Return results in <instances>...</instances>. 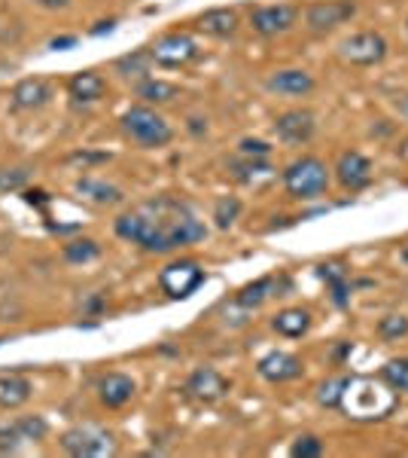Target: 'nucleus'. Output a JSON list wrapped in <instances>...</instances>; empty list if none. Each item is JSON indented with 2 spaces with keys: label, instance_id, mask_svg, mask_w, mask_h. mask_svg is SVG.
I'll return each instance as SVG.
<instances>
[{
  "label": "nucleus",
  "instance_id": "6e6552de",
  "mask_svg": "<svg viewBox=\"0 0 408 458\" xmlns=\"http://www.w3.org/2000/svg\"><path fill=\"white\" fill-rule=\"evenodd\" d=\"M204 282V269L196 260H180V263H171L165 269L159 272V284L168 297L174 300H187L192 291H198Z\"/></svg>",
  "mask_w": 408,
  "mask_h": 458
},
{
  "label": "nucleus",
  "instance_id": "9b49d317",
  "mask_svg": "<svg viewBox=\"0 0 408 458\" xmlns=\"http://www.w3.org/2000/svg\"><path fill=\"white\" fill-rule=\"evenodd\" d=\"M336 181L345 190H351V193H360V190H366L372 183V162L357 150L341 153L336 165Z\"/></svg>",
  "mask_w": 408,
  "mask_h": 458
},
{
  "label": "nucleus",
  "instance_id": "dca6fc26",
  "mask_svg": "<svg viewBox=\"0 0 408 458\" xmlns=\"http://www.w3.org/2000/svg\"><path fill=\"white\" fill-rule=\"evenodd\" d=\"M49 98H52V86L40 77L19 80V83L12 86V95H10V101L16 110H37V107L46 105Z\"/></svg>",
  "mask_w": 408,
  "mask_h": 458
},
{
  "label": "nucleus",
  "instance_id": "5701e85b",
  "mask_svg": "<svg viewBox=\"0 0 408 458\" xmlns=\"http://www.w3.org/2000/svg\"><path fill=\"white\" fill-rule=\"evenodd\" d=\"M77 193H83L86 199H92V202H98V205H120L125 199L120 187L101 181V177H83V181L77 183Z\"/></svg>",
  "mask_w": 408,
  "mask_h": 458
},
{
  "label": "nucleus",
  "instance_id": "393cba45",
  "mask_svg": "<svg viewBox=\"0 0 408 458\" xmlns=\"http://www.w3.org/2000/svg\"><path fill=\"white\" fill-rule=\"evenodd\" d=\"M229 172H232L235 181H241V183H256V177H269L271 174V165L265 159L241 157V159L229 162Z\"/></svg>",
  "mask_w": 408,
  "mask_h": 458
},
{
  "label": "nucleus",
  "instance_id": "f3484780",
  "mask_svg": "<svg viewBox=\"0 0 408 458\" xmlns=\"http://www.w3.org/2000/svg\"><path fill=\"white\" fill-rule=\"evenodd\" d=\"M241 19L235 10H229V6H217V10H207L202 13V16L196 19V28L207 37H232L235 31H238Z\"/></svg>",
  "mask_w": 408,
  "mask_h": 458
},
{
  "label": "nucleus",
  "instance_id": "412c9836",
  "mask_svg": "<svg viewBox=\"0 0 408 458\" xmlns=\"http://www.w3.org/2000/svg\"><path fill=\"white\" fill-rule=\"evenodd\" d=\"M317 276L323 278L326 284H329V291H332V302H336L338 309H345L347 302H351V282H347V272H345V266H338V263H323V266H317Z\"/></svg>",
  "mask_w": 408,
  "mask_h": 458
},
{
  "label": "nucleus",
  "instance_id": "a211bd4d",
  "mask_svg": "<svg viewBox=\"0 0 408 458\" xmlns=\"http://www.w3.org/2000/svg\"><path fill=\"white\" fill-rule=\"evenodd\" d=\"M68 92H71V98L77 101V105H95V101L107 92V83H104L101 73L79 71V73H73V77H71Z\"/></svg>",
  "mask_w": 408,
  "mask_h": 458
},
{
  "label": "nucleus",
  "instance_id": "f257e3e1",
  "mask_svg": "<svg viewBox=\"0 0 408 458\" xmlns=\"http://www.w3.org/2000/svg\"><path fill=\"white\" fill-rule=\"evenodd\" d=\"M116 235L150 254H171L177 248L196 245L207 235L204 220L183 199L155 196L135 205L113 220Z\"/></svg>",
  "mask_w": 408,
  "mask_h": 458
},
{
  "label": "nucleus",
  "instance_id": "bb28decb",
  "mask_svg": "<svg viewBox=\"0 0 408 458\" xmlns=\"http://www.w3.org/2000/svg\"><path fill=\"white\" fill-rule=\"evenodd\" d=\"M150 68H153L150 49H137V53L122 55L120 62H116V71H120L122 77H144V73H150Z\"/></svg>",
  "mask_w": 408,
  "mask_h": 458
},
{
  "label": "nucleus",
  "instance_id": "ea45409f",
  "mask_svg": "<svg viewBox=\"0 0 408 458\" xmlns=\"http://www.w3.org/2000/svg\"><path fill=\"white\" fill-rule=\"evenodd\" d=\"M37 6H43V10H62V6H68L71 0H34Z\"/></svg>",
  "mask_w": 408,
  "mask_h": 458
},
{
  "label": "nucleus",
  "instance_id": "c9c22d12",
  "mask_svg": "<svg viewBox=\"0 0 408 458\" xmlns=\"http://www.w3.org/2000/svg\"><path fill=\"white\" fill-rule=\"evenodd\" d=\"M21 443H25V437H21V431H19L16 425L0 428V455H12V453H19Z\"/></svg>",
  "mask_w": 408,
  "mask_h": 458
},
{
  "label": "nucleus",
  "instance_id": "c85d7f7f",
  "mask_svg": "<svg viewBox=\"0 0 408 458\" xmlns=\"http://www.w3.org/2000/svg\"><path fill=\"white\" fill-rule=\"evenodd\" d=\"M241 214V199L238 196H220L217 205H213V224L220 229H229L238 220Z\"/></svg>",
  "mask_w": 408,
  "mask_h": 458
},
{
  "label": "nucleus",
  "instance_id": "4468645a",
  "mask_svg": "<svg viewBox=\"0 0 408 458\" xmlns=\"http://www.w3.org/2000/svg\"><path fill=\"white\" fill-rule=\"evenodd\" d=\"M269 92L274 95H287V98H302V95L314 92V77L302 68H287V71H274L269 80H265Z\"/></svg>",
  "mask_w": 408,
  "mask_h": 458
},
{
  "label": "nucleus",
  "instance_id": "2eb2a0df",
  "mask_svg": "<svg viewBox=\"0 0 408 458\" xmlns=\"http://www.w3.org/2000/svg\"><path fill=\"white\" fill-rule=\"evenodd\" d=\"M137 394V386L131 376L125 373H107L98 379V401L110 410H120V406L131 403V397Z\"/></svg>",
  "mask_w": 408,
  "mask_h": 458
},
{
  "label": "nucleus",
  "instance_id": "473e14b6",
  "mask_svg": "<svg viewBox=\"0 0 408 458\" xmlns=\"http://www.w3.org/2000/svg\"><path fill=\"white\" fill-rule=\"evenodd\" d=\"M28 168H0V193H16L28 183Z\"/></svg>",
  "mask_w": 408,
  "mask_h": 458
},
{
  "label": "nucleus",
  "instance_id": "e433bc0d",
  "mask_svg": "<svg viewBox=\"0 0 408 458\" xmlns=\"http://www.w3.org/2000/svg\"><path fill=\"white\" fill-rule=\"evenodd\" d=\"M25 202L28 205H37V208H43V205L49 202V196L43 193V190H25Z\"/></svg>",
  "mask_w": 408,
  "mask_h": 458
},
{
  "label": "nucleus",
  "instance_id": "4c0bfd02",
  "mask_svg": "<svg viewBox=\"0 0 408 458\" xmlns=\"http://www.w3.org/2000/svg\"><path fill=\"white\" fill-rule=\"evenodd\" d=\"M110 157L107 153H77V157H73V162H107Z\"/></svg>",
  "mask_w": 408,
  "mask_h": 458
},
{
  "label": "nucleus",
  "instance_id": "cd10ccee",
  "mask_svg": "<svg viewBox=\"0 0 408 458\" xmlns=\"http://www.w3.org/2000/svg\"><path fill=\"white\" fill-rule=\"evenodd\" d=\"M101 254V245L95 239H73L64 245V260L68 263H88Z\"/></svg>",
  "mask_w": 408,
  "mask_h": 458
},
{
  "label": "nucleus",
  "instance_id": "a878e982",
  "mask_svg": "<svg viewBox=\"0 0 408 458\" xmlns=\"http://www.w3.org/2000/svg\"><path fill=\"white\" fill-rule=\"evenodd\" d=\"M351 376H332V379H326L321 388H317V401L323 406H341L347 397V391H351Z\"/></svg>",
  "mask_w": 408,
  "mask_h": 458
},
{
  "label": "nucleus",
  "instance_id": "4be33fe9",
  "mask_svg": "<svg viewBox=\"0 0 408 458\" xmlns=\"http://www.w3.org/2000/svg\"><path fill=\"white\" fill-rule=\"evenodd\" d=\"M274 330L287 339H299L311 330V312L308 309H284V312L274 315Z\"/></svg>",
  "mask_w": 408,
  "mask_h": 458
},
{
  "label": "nucleus",
  "instance_id": "7ed1b4c3",
  "mask_svg": "<svg viewBox=\"0 0 408 458\" xmlns=\"http://www.w3.org/2000/svg\"><path fill=\"white\" fill-rule=\"evenodd\" d=\"M122 131L140 147H165L174 138V129L165 116H159L150 105H135L122 114Z\"/></svg>",
  "mask_w": 408,
  "mask_h": 458
},
{
  "label": "nucleus",
  "instance_id": "c756f323",
  "mask_svg": "<svg viewBox=\"0 0 408 458\" xmlns=\"http://www.w3.org/2000/svg\"><path fill=\"white\" fill-rule=\"evenodd\" d=\"M381 379L393 391H408V358H393L381 367Z\"/></svg>",
  "mask_w": 408,
  "mask_h": 458
},
{
  "label": "nucleus",
  "instance_id": "2f4dec72",
  "mask_svg": "<svg viewBox=\"0 0 408 458\" xmlns=\"http://www.w3.org/2000/svg\"><path fill=\"white\" fill-rule=\"evenodd\" d=\"M21 431V437L25 440H43L49 434V422L43 416H19L16 422H12Z\"/></svg>",
  "mask_w": 408,
  "mask_h": 458
},
{
  "label": "nucleus",
  "instance_id": "f8f14e48",
  "mask_svg": "<svg viewBox=\"0 0 408 458\" xmlns=\"http://www.w3.org/2000/svg\"><path fill=\"white\" fill-rule=\"evenodd\" d=\"M256 370L262 379L274 382V386H280V382H293L302 376V360L296 358V354L289 352H269L259 358Z\"/></svg>",
  "mask_w": 408,
  "mask_h": 458
},
{
  "label": "nucleus",
  "instance_id": "39448f33",
  "mask_svg": "<svg viewBox=\"0 0 408 458\" xmlns=\"http://www.w3.org/2000/svg\"><path fill=\"white\" fill-rule=\"evenodd\" d=\"M387 40L378 31H357L338 43V55L345 58L347 64H357V68H372V64H381L387 58Z\"/></svg>",
  "mask_w": 408,
  "mask_h": 458
},
{
  "label": "nucleus",
  "instance_id": "20e7f679",
  "mask_svg": "<svg viewBox=\"0 0 408 458\" xmlns=\"http://www.w3.org/2000/svg\"><path fill=\"white\" fill-rule=\"evenodd\" d=\"M62 449L73 458H107L116 453V440L98 425H77L62 434Z\"/></svg>",
  "mask_w": 408,
  "mask_h": 458
},
{
  "label": "nucleus",
  "instance_id": "f03ea898",
  "mask_svg": "<svg viewBox=\"0 0 408 458\" xmlns=\"http://www.w3.org/2000/svg\"><path fill=\"white\" fill-rule=\"evenodd\" d=\"M284 187L293 199L311 202L329 190V168L317 157H299L284 168Z\"/></svg>",
  "mask_w": 408,
  "mask_h": 458
},
{
  "label": "nucleus",
  "instance_id": "1a4fd4ad",
  "mask_svg": "<svg viewBox=\"0 0 408 458\" xmlns=\"http://www.w3.org/2000/svg\"><path fill=\"white\" fill-rule=\"evenodd\" d=\"M296 19H299V10L293 4H269V6H256L250 13V28L259 37H278L287 34L296 25Z\"/></svg>",
  "mask_w": 408,
  "mask_h": 458
},
{
  "label": "nucleus",
  "instance_id": "ddd939ff",
  "mask_svg": "<svg viewBox=\"0 0 408 458\" xmlns=\"http://www.w3.org/2000/svg\"><path fill=\"white\" fill-rule=\"evenodd\" d=\"M187 391L202 403H217L229 394V382H226V376L217 373L213 367H198V370L189 376Z\"/></svg>",
  "mask_w": 408,
  "mask_h": 458
},
{
  "label": "nucleus",
  "instance_id": "9d476101",
  "mask_svg": "<svg viewBox=\"0 0 408 458\" xmlns=\"http://www.w3.org/2000/svg\"><path fill=\"white\" fill-rule=\"evenodd\" d=\"M317 131V120L311 110H287L274 120V135L280 138L289 147H302L314 138Z\"/></svg>",
  "mask_w": 408,
  "mask_h": 458
},
{
  "label": "nucleus",
  "instance_id": "58836bf2",
  "mask_svg": "<svg viewBox=\"0 0 408 458\" xmlns=\"http://www.w3.org/2000/svg\"><path fill=\"white\" fill-rule=\"evenodd\" d=\"M68 47H77V37H55L49 43V49H68Z\"/></svg>",
  "mask_w": 408,
  "mask_h": 458
},
{
  "label": "nucleus",
  "instance_id": "7c9ffc66",
  "mask_svg": "<svg viewBox=\"0 0 408 458\" xmlns=\"http://www.w3.org/2000/svg\"><path fill=\"white\" fill-rule=\"evenodd\" d=\"M378 334L387 343H396V339L408 336V315H384L378 321Z\"/></svg>",
  "mask_w": 408,
  "mask_h": 458
},
{
  "label": "nucleus",
  "instance_id": "b1692460",
  "mask_svg": "<svg viewBox=\"0 0 408 458\" xmlns=\"http://www.w3.org/2000/svg\"><path fill=\"white\" fill-rule=\"evenodd\" d=\"M137 98H144L146 105H171L174 98H180V89L165 80H140Z\"/></svg>",
  "mask_w": 408,
  "mask_h": 458
},
{
  "label": "nucleus",
  "instance_id": "f704fd0d",
  "mask_svg": "<svg viewBox=\"0 0 408 458\" xmlns=\"http://www.w3.org/2000/svg\"><path fill=\"white\" fill-rule=\"evenodd\" d=\"M271 150L274 147L269 141H262V138H244V141L238 144V153L247 159H269Z\"/></svg>",
  "mask_w": 408,
  "mask_h": 458
},
{
  "label": "nucleus",
  "instance_id": "72a5a7b5",
  "mask_svg": "<svg viewBox=\"0 0 408 458\" xmlns=\"http://www.w3.org/2000/svg\"><path fill=\"white\" fill-rule=\"evenodd\" d=\"M289 455H293V458H317V455H323V440L314 437V434H305V437H299V440L293 443Z\"/></svg>",
  "mask_w": 408,
  "mask_h": 458
},
{
  "label": "nucleus",
  "instance_id": "79ce46f5",
  "mask_svg": "<svg viewBox=\"0 0 408 458\" xmlns=\"http://www.w3.org/2000/svg\"><path fill=\"white\" fill-rule=\"evenodd\" d=\"M405 37H408V19H405Z\"/></svg>",
  "mask_w": 408,
  "mask_h": 458
},
{
  "label": "nucleus",
  "instance_id": "6ab92c4d",
  "mask_svg": "<svg viewBox=\"0 0 408 458\" xmlns=\"http://www.w3.org/2000/svg\"><path fill=\"white\" fill-rule=\"evenodd\" d=\"M280 278H274V276H265V278H256L254 284H247V287H241L238 291V297H235V302H238L241 309H247V312H254V309H259L262 302H269L271 297H280Z\"/></svg>",
  "mask_w": 408,
  "mask_h": 458
},
{
  "label": "nucleus",
  "instance_id": "a19ab883",
  "mask_svg": "<svg viewBox=\"0 0 408 458\" xmlns=\"http://www.w3.org/2000/svg\"><path fill=\"white\" fill-rule=\"evenodd\" d=\"M399 260H403V263L408 266V245H405L403 250H399Z\"/></svg>",
  "mask_w": 408,
  "mask_h": 458
},
{
  "label": "nucleus",
  "instance_id": "423d86ee",
  "mask_svg": "<svg viewBox=\"0 0 408 458\" xmlns=\"http://www.w3.org/2000/svg\"><path fill=\"white\" fill-rule=\"evenodd\" d=\"M150 55H153V64H159V68H187L198 58V43L192 40L189 34L183 31H171L165 37H159V40L150 47Z\"/></svg>",
  "mask_w": 408,
  "mask_h": 458
},
{
  "label": "nucleus",
  "instance_id": "aec40b11",
  "mask_svg": "<svg viewBox=\"0 0 408 458\" xmlns=\"http://www.w3.org/2000/svg\"><path fill=\"white\" fill-rule=\"evenodd\" d=\"M31 379L21 373H10L0 376V406L4 410H19L21 403L31 401Z\"/></svg>",
  "mask_w": 408,
  "mask_h": 458
},
{
  "label": "nucleus",
  "instance_id": "0eeeda50",
  "mask_svg": "<svg viewBox=\"0 0 408 458\" xmlns=\"http://www.w3.org/2000/svg\"><path fill=\"white\" fill-rule=\"evenodd\" d=\"M354 16H357L354 0H314L305 10V28L311 34H329Z\"/></svg>",
  "mask_w": 408,
  "mask_h": 458
}]
</instances>
